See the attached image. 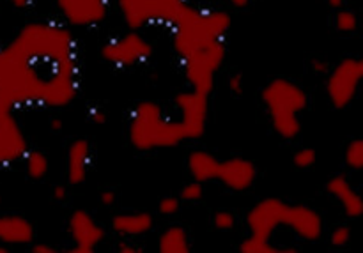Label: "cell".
<instances>
[{
  "label": "cell",
  "mask_w": 363,
  "mask_h": 253,
  "mask_svg": "<svg viewBox=\"0 0 363 253\" xmlns=\"http://www.w3.org/2000/svg\"><path fill=\"white\" fill-rule=\"evenodd\" d=\"M78 92L77 41L66 27L34 21L0 48V94L14 106L62 108Z\"/></svg>",
  "instance_id": "cell-1"
},
{
  "label": "cell",
  "mask_w": 363,
  "mask_h": 253,
  "mask_svg": "<svg viewBox=\"0 0 363 253\" xmlns=\"http://www.w3.org/2000/svg\"><path fill=\"white\" fill-rule=\"evenodd\" d=\"M230 23V14L225 11L201 9L186 2L170 23L174 50L184 59L197 50L222 43Z\"/></svg>",
  "instance_id": "cell-2"
},
{
  "label": "cell",
  "mask_w": 363,
  "mask_h": 253,
  "mask_svg": "<svg viewBox=\"0 0 363 253\" xmlns=\"http://www.w3.org/2000/svg\"><path fill=\"white\" fill-rule=\"evenodd\" d=\"M188 140L179 119H167L163 108L155 101H142L135 106L130 120V142L137 151L170 149Z\"/></svg>",
  "instance_id": "cell-3"
},
{
  "label": "cell",
  "mask_w": 363,
  "mask_h": 253,
  "mask_svg": "<svg viewBox=\"0 0 363 253\" xmlns=\"http://www.w3.org/2000/svg\"><path fill=\"white\" fill-rule=\"evenodd\" d=\"M262 103L269 113V120L280 138L293 140L300 135V112L308 105L303 89L287 78H275L262 89Z\"/></svg>",
  "instance_id": "cell-4"
},
{
  "label": "cell",
  "mask_w": 363,
  "mask_h": 253,
  "mask_svg": "<svg viewBox=\"0 0 363 253\" xmlns=\"http://www.w3.org/2000/svg\"><path fill=\"white\" fill-rule=\"evenodd\" d=\"M123 20L131 30L149 25H169L186 0H117Z\"/></svg>",
  "instance_id": "cell-5"
},
{
  "label": "cell",
  "mask_w": 363,
  "mask_h": 253,
  "mask_svg": "<svg viewBox=\"0 0 363 253\" xmlns=\"http://www.w3.org/2000/svg\"><path fill=\"white\" fill-rule=\"evenodd\" d=\"M225 60V45L215 43L211 46L197 50L183 59V73L194 91L211 94L215 89L216 73Z\"/></svg>",
  "instance_id": "cell-6"
},
{
  "label": "cell",
  "mask_w": 363,
  "mask_h": 253,
  "mask_svg": "<svg viewBox=\"0 0 363 253\" xmlns=\"http://www.w3.org/2000/svg\"><path fill=\"white\" fill-rule=\"evenodd\" d=\"M151 55L152 45L137 30L110 39L101 48L103 59L116 67H133L151 59Z\"/></svg>",
  "instance_id": "cell-7"
},
{
  "label": "cell",
  "mask_w": 363,
  "mask_h": 253,
  "mask_svg": "<svg viewBox=\"0 0 363 253\" xmlns=\"http://www.w3.org/2000/svg\"><path fill=\"white\" fill-rule=\"evenodd\" d=\"M362 80L360 62L357 59H344L342 62L337 64L326 81V92L332 105L337 110L346 108L357 96Z\"/></svg>",
  "instance_id": "cell-8"
},
{
  "label": "cell",
  "mask_w": 363,
  "mask_h": 253,
  "mask_svg": "<svg viewBox=\"0 0 363 253\" xmlns=\"http://www.w3.org/2000/svg\"><path fill=\"white\" fill-rule=\"evenodd\" d=\"M209 96L197 91H186L176 96V105L181 113V123L186 131L188 140L201 138L206 133V123H208L209 112Z\"/></svg>",
  "instance_id": "cell-9"
},
{
  "label": "cell",
  "mask_w": 363,
  "mask_h": 253,
  "mask_svg": "<svg viewBox=\"0 0 363 253\" xmlns=\"http://www.w3.org/2000/svg\"><path fill=\"white\" fill-rule=\"evenodd\" d=\"M287 209H289V204L280 198H264L255 204L247 215L250 234L272 240L273 232L280 225H287Z\"/></svg>",
  "instance_id": "cell-10"
},
{
  "label": "cell",
  "mask_w": 363,
  "mask_h": 253,
  "mask_svg": "<svg viewBox=\"0 0 363 253\" xmlns=\"http://www.w3.org/2000/svg\"><path fill=\"white\" fill-rule=\"evenodd\" d=\"M67 230L73 240V248H69L71 253H92L105 240L103 227L84 209H77L71 215Z\"/></svg>",
  "instance_id": "cell-11"
},
{
  "label": "cell",
  "mask_w": 363,
  "mask_h": 253,
  "mask_svg": "<svg viewBox=\"0 0 363 253\" xmlns=\"http://www.w3.org/2000/svg\"><path fill=\"white\" fill-rule=\"evenodd\" d=\"M57 7L73 27H94L108 14V0H57Z\"/></svg>",
  "instance_id": "cell-12"
},
{
  "label": "cell",
  "mask_w": 363,
  "mask_h": 253,
  "mask_svg": "<svg viewBox=\"0 0 363 253\" xmlns=\"http://www.w3.org/2000/svg\"><path fill=\"white\" fill-rule=\"evenodd\" d=\"M27 151V138L13 113L0 117V165H9L23 159Z\"/></svg>",
  "instance_id": "cell-13"
},
{
  "label": "cell",
  "mask_w": 363,
  "mask_h": 253,
  "mask_svg": "<svg viewBox=\"0 0 363 253\" xmlns=\"http://www.w3.org/2000/svg\"><path fill=\"white\" fill-rule=\"evenodd\" d=\"M216 179L222 181L223 186L233 191H245L257 179V167L245 158H229L220 162L218 176Z\"/></svg>",
  "instance_id": "cell-14"
},
{
  "label": "cell",
  "mask_w": 363,
  "mask_h": 253,
  "mask_svg": "<svg viewBox=\"0 0 363 253\" xmlns=\"http://www.w3.org/2000/svg\"><path fill=\"white\" fill-rule=\"evenodd\" d=\"M286 227L305 241H318L323 234V220L319 213L301 204L289 206Z\"/></svg>",
  "instance_id": "cell-15"
},
{
  "label": "cell",
  "mask_w": 363,
  "mask_h": 253,
  "mask_svg": "<svg viewBox=\"0 0 363 253\" xmlns=\"http://www.w3.org/2000/svg\"><path fill=\"white\" fill-rule=\"evenodd\" d=\"M89 165H91V144L87 138H77L67 149L66 174L69 184L78 186L84 183L87 179Z\"/></svg>",
  "instance_id": "cell-16"
},
{
  "label": "cell",
  "mask_w": 363,
  "mask_h": 253,
  "mask_svg": "<svg viewBox=\"0 0 363 253\" xmlns=\"http://www.w3.org/2000/svg\"><path fill=\"white\" fill-rule=\"evenodd\" d=\"M34 225L23 216H0V244H30L34 243Z\"/></svg>",
  "instance_id": "cell-17"
},
{
  "label": "cell",
  "mask_w": 363,
  "mask_h": 253,
  "mask_svg": "<svg viewBox=\"0 0 363 253\" xmlns=\"http://www.w3.org/2000/svg\"><path fill=\"white\" fill-rule=\"evenodd\" d=\"M326 190L330 195L340 202L350 218H360L363 216V197L353 190L346 176H335L326 183Z\"/></svg>",
  "instance_id": "cell-18"
},
{
  "label": "cell",
  "mask_w": 363,
  "mask_h": 253,
  "mask_svg": "<svg viewBox=\"0 0 363 253\" xmlns=\"http://www.w3.org/2000/svg\"><path fill=\"white\" fill-rule=\"evenodd\" d=\"M155 225V220L149 213H128V215L113 216L110 227L121 237H138L147 234Z\"/></svg>",
  "instance_id": "cell-19"
},
{
  "label": "cell",
  "mask_w": 363,
  "mask_h": 253,
  "mask_svg": "<svg viewBox=\"0 0 363 253\" xmlns=\"http://www.w3.org/2000/svg\"><path fill=\"white\" fill-rule=\"evenodd\" d=\"M218 167L220 159L209 151H204V149L191 151L190 156H188V170H190V176L194 177V181H199L202 184L216 179V176H218Z\"/></svg>",
  "instance_id": "cell-20"
},
{
  "label": "cell",
  "mask_w": 363,
  "mask_h": 253,
  "mask_svg": "<svg viewBox=\"0 0 363 253\" xmlns=\"http://www.w3.org/2000/svg\"><path fill=\"white\" fill-rule=\"evenodd\" d=\"M158 248L162 253H190V237L183 227H170L160 236Z\"/></svg>",
  "instance_id": "cell-21"
},
{
  "label": "cell",
  "mask_w": 363,
  "mask_h": 253,
  "mask_svg": "<svg viewBox=\"0 0 363 253\" xmlns=\"http://www.w3.org/2000/svg\"><path fill=\"white\" fill-rule=\"evenodd\" d=\"M25 162V170H27V176L30 179L39 181L43 177H46L50 170V162L48 156L43 151H34V149H28L23 156Z\"/></svg>",
  "instance_id": "cell-22"
},
{
  "label": "cell",
  "mask_w": 363,
  "mask_h": 253,
  "mask_svg": "<svg viewBox=\"0 0 363 253\" xmlns=\"http://www.w3.org/2000/svg\"><path fill=\"white\" fill-rule=\"evenodd\" d=\"M240 252L243 253H282V252H296L294 248H280L272 243L269 237L257 236V234H250L243 243L240 244Z\"/></svg>",
  "instance_id": "cell-23"
},
{
  "label": "cell",
  "mask_w": 363,
  "mask_h": 253,
  "mask_svg": "<svg viewBox=\"0 0 363 253\" xmlns=\"http://www.w3.org/2000/svg\"><path fill=\"white\" fill-rule=\"evenodd\" d=\"M346 165L350 169L354 170H363V138H357V140L350 142V145L346 147Z\"/></svg>",
  "instance_id": "cell-24"
},
{
  "label": "cell",
  "mask_w": 363,
  "mask_h": 253,
  "mask_svg": "<svg viewBox=\"0 0 363 253\" xmlns=\"http://www.w3.org/2000/svg\"><path fill=\"white\" fill-rule=\"evenodd\" d=\"M318 162V152L312 147H301L293 154V163L298 169H311Z\"/></svg>",
  "instance_id": "cell-25"
},
{
  "label": "cell",
  "mask_w": 363,
  "mask_h": 253,
  "mask_svg": "<svg viewBox=\"0 0 363 253\" xmlns=\"http://www.w3.org/2000/svg\"><path fill=\"white\" fill-rule=\"evenodd\" d=\"M335 27L339 28L340 32L357 30V27H358L357 14H354L353 11H347V9L339 11V13H337V18H335Z\"/></svg>",
  "instance_id": "cell-26"
},
{
  "label": "cell",
  "mask_w": 363,
  "mask_h": 253,
  "mask_svg": "<svg viewBox=\"0 0 363 253\" xmlns=\"http://www.w3.org/2000/svg\"><path fill=\"white\" fill-rule=\"evenodd\" d=\"M181 201L184 202H197L204 197V184L199 183V181H191L186 186L181 190Z\"/></svg>",
  "instance_id": "cell-27"
},
{
  "label": "cell",
  "mask_w": 363,
  "mask_h": 253,
  "mask_svg": "<svg viewBox=\"0 0 363 253\" xmlns=\"http://www.w3.org/2000/svg\"><path fill=\"white\" fill-rule=\"evenodd\" d=\"M179 208H181V197H172V195L163 197L158 204V211L165 216L176 215V213L179 211Z\"/></svg>",
  "instance_id": "cell-28"
},
{
  "label": "cell",
  "mask_w": 363,
  "mask_h": 253,
  "mask_svg": "<svg viewBox=\"0 0 363 253\" xmlns=\"http://www.w3.org/2000/svg\"><path fill=\"white\" fill-rule=\"evenodd\" d=\"M350 241H351V229L346 225L337 227V229L332 232V237H330V243H332V247L335 248L346 247Z\"/></svg>",
  "instance_id": "cell-29"
},
{
  "label": "cell",
  "mask_w": 363,
  "mask_h": 253,
  "mask_svg": "<svg viewBox=\"0 0 363 253\" xmlns=\"http://www.w3.org/2000/svg\"><path fill=\"white\" fill-rule=\"evenodd\" d=\"M213 223L218 230H233L236 225V218L230 211H218L213 218Z\"/></svg>",
  "instance_id": "cell-30"
},
{
  "label": "cell",
  "mask_w": 363,
  "mask_h": 253,
  "mask_svg": "<svg viewBox=\"0 0 363 253\" xmlns=\"http://www.w3.org/2000/svg\"><path fill=\"white\" fill-rule=\"evenodd\" d=\"M229 91L233 92V94H243V91H245V78H243V74L241 73H236V74H233V77L229 78Z\"/></svg>",
  "instance_id": "cell-31"
},
{
  "label": "cell",
  "mask_w": 363,
  "mask_h": 253,
  "mask_svg": "<svg viewBox=\"0 0 363 253\" xmlns=\"http://www.w3.org/2000/svg\"><path fill=\"white\" fill-rule=\"evenodd\" d=\"M91 120L94 124H98V126H101V124H106V120H108V117H106V112L101 108H92L91 110Z\"/></svg>",
  "instance_id": "cell-32"
},
{
  "label": "cell",
  "mask_w": 363,
  "mask_h": 253,
  "mask_svg": "<svg viewBox=\"0 0 363 253\" xmlns=\"http://www.w3.org/2000/svg\"><path fill=\"white\" fill-rule=\"evenodd\" d=\"M13 110H14L13 103H11L6 96L0 94V117L9 116V113H13Z\"/></svg>",
  "instance_id": "cell-33"
},
{
  "label": "cell",
  "mask_w": 363,
  "mask_h": 253,
  "mask_svg": "<svg viewBox=\"0 0 363 253\" xmlns=\"http://www.w3.org/2000/svg\"><path fill=\"white\" fill-rule=\"evenodd\" d=\"M116 198H117L116 191H112V190H105L99 193V202H101L103 206H113Z\"/></svg>",
  "instance_id": "cell-34"
},
{
  "label": "cell",
  "mask_w": 363,
  "mask_h": 253,
  "mask_svg": "<svg viewBox=\"0 0 363 253\" xmlns=\"http://www.w3.org/2000/svg\"><path fill=\"white\" fill-rule=\"evenodd\" d=\"M312 69H314V73H319V74L330 73L328 62H325V60H323V59H314V60H312Z\"/></svg>",
  "instance_id": "cell-35"
},
{
  "label": "cell",
  "mask_w": 363,
  "mask_h": 253,
  "mask_svg": "<svg viewBox=\"0 0 363 253\" xmlns=\"http://www.w3.org/2000/svg\"><path fill=\"white\" fill-rule=\"evenodd\" d=\"M53 198H55V201H66L67 198V188L66 186H62V184H57L55 188H53Z\"/></svg>",
  "instance_id": "cell-36"
},
{
  "label": "cell",
  "mask_w": 363,
  "mask_h": 253,
  "mask_svg": "<svg viewBox=\"0 0 363 253\" xmlns=\"http://www.w3.org/2000/svg\"><path fill=\"white\" fill-rule=\"evenodd\" d=\"M32 252L34 253H55L57 250L46 243H35L34 247H32Z\"/></svg>",
  "instance_id": "cell-37"
},
{
  "label": "cell",
  "mask_w": 363,
  "mask_h": 253,
  "mask_svg": "<svg viewBox=\"0 0 363 253\" xmlns=\"http://www.w3.org/2000/svg\"><path fill=\"white\" fill-rule=\"evenodd\" d=\"M119 252L121 253H140L142 248L133 247L131 243H126V241H124V243H119Z\"/></svg>",
  "instance_id": "cell-38"
},
{
  "label": "cell",
  "mask_w": 363,
  "mask_h": 253,
  "mask_svg": "<svg viewBox=\"0 0 363 253\" xmlns=\"http://www.w3.org/2000/svg\"><path fill=\"white\" fill-rule=\"evenodd\" d=\"M50 128H52L53 131H60V130H62V128H64V123H62V120L57 119V117H55V119L50 120Z\"/></svg>",
  "instance_id": "cell-39"
},
{
  "label": "cell",
  "mask_w": 363,
  "mask_h": 253,
  "mask_svg": "<svg viewBox=\"0 0 363 253\" xmlns=\"http://www.w3.org/2000/svg\"><path fill=\"white\" fill-rule=\"evenodd\" d=\"M14 7H27L32 0H11Z\"/></svg>",
  "instance_id": "cell-40"
},
{
  "label": "cell",
  "mask_w": 363,
  "mask_h": 253,
  "mask_svg": "<svg viewBox=\"0 0 363 253\" xmlns=\"http://www.w3.org/2000/svg\"><path fill=\"white\" fill-rule=\"evenodd\" d=\"M230 4H233L234 7H245V6H248V2H250V0H229Z\"/></svg>",
  "instance_id": "cell-41"
},
{
  "label": "cell",
  "mask_w": 363,
  "mask_h": 253,
  "mask_svg": "<svg viewBox=\"0 0 363 253\" xmlns=\"http://www.w3.org/2000/svg\"><path fill=\"white\" fill-rule=\"evenodd\" d=\"M328 2L332 7H340L344 4V0H328Z\"/></svg>",
  "instance_id": "cell-42"
},
{
  "label": "cell",
  "mask_w": 363,
  "mask_h": 253,
  "mask_svg": "<svg viewBox=\"0 0 363 253\" xmlns=\"http://www.w3.org/2000/svg\"><path fill=\"white\" fill-rule=\"evenodd\" d=\"M7 252V247H4V244H2V247H0V253H6Z\"/></svg>",
  "instance_id": "cell-43"
},
{
  "label": "cell",
  "mask_w": 363,
  "mask_h": 253,
  "mask_svg": "<svg viewBox=\"0 0 363 253\" xmlns=\"http://www.w3.org/2000/svg\"><path fill=\"white\" fill-rule=\"evenodd\" d=\"M358 62H360V71H362V77H363V59L358 60Z\"/></svg>",
  "instance_id": "cell-44"
},
{
  "label": "cell",
  "mask_w": 363,
  "mask_h": 253,
  "mask_svg": "<svg viewBox=\"0 0 363 253\" xmlns=\"http://www.w3.org/2000/svg\"><path fill=\"white\" fill-rule=\"evenodd\" d=\"M195 2H206V0H195Z\"/></svg>",
  "instance_id": "cell-45"
}]
</instances>
